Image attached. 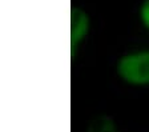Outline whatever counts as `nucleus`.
Returning a JSON list of instances; mask_svg holds the SVG:
<instances>
[{"instance_id":"1","label":"nucleus","mask_w":149,"mask_h":132,"mask_svg":"<svg viewBox=\"0 0 149 132\" xmlns=\"http://www.w3.org/2000/svg\"><path fill=\"white\" fill-rule=\"evenodd\" d=\"M117 75L130 85H148L149 51H139L123 56L117 63Z\"/></svg>"},{"instance_id":"2","label":"nucleus","mask_w":149,"mask_h":132,"mask_svg":"<svg viewBox=\"0 0 149 132\" xmlns=\"http://www.w3.org/2000/svg\"><path fill=\"white\" fill-rule=\"evenodd\" d=\"M89 16L80 8L72 7L71 10V56L74 59L79 44L89 32Z\"/></svg>"},{"instance_id":"3","label":"nucleus","mask_w":149,"mask_h":132,"mask_svg":"<svg viewBox=\"0 0 149 132\" xmlns=\"http://www.w3.org/2000/svg\"><path fill=\"white\" fill-rule=\"evenodd\" d=\"M88 132H117L115 124L109 117L100 116L91 122L88 127Z\"/></svg>"},{"instance_id":"4","label":"nucleus","mask_w":149,"mask_h":132,"mask_svg":"<svg viewBox=\"0 0 149 132\" xmlns=\"http://www.w3.org/2000/svg\"><path fill=\"white\" fill-rule=\"evenodd\" d=\"M140 19L143 22L144 27L149 31V0H145V1L141 4V8H140Z\"/></svg>"}]
</instances>
